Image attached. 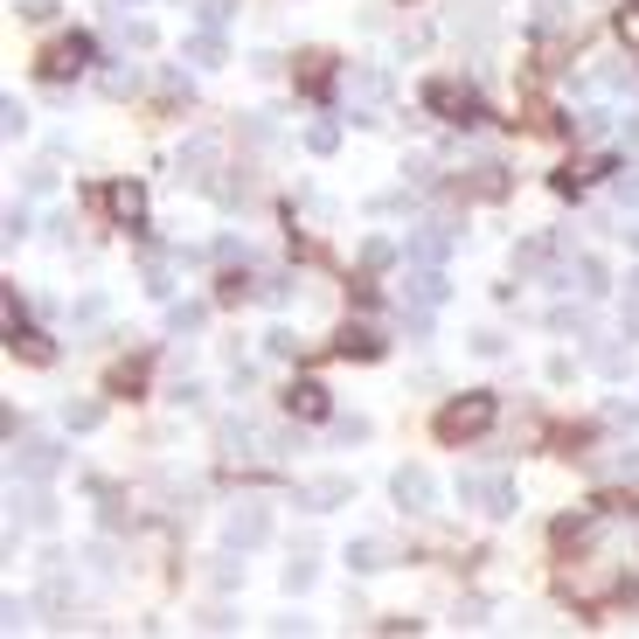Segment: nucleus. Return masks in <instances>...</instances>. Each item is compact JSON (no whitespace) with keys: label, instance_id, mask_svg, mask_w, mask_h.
I'll return each mask as SVG.
<instances>
[{"label":"nucleus","instance_id":"nucleus-1","mask_svg":"<svg viewBox=\"0 0 639 639\" xmlns=\"http://www.w3.org/2000/svg\"><path fill=\"white\" fill-rule=\"evenodd\" d=\"M486 424H494V397H480V389H473V397H453V403L438 410V438H445V445L480 438Z\"/></svg>","mask_w":639,"mask_h":639},{"label":"nucleus","instance_id":"nucleus-2","mask_svg":"<svg viewBox=\"0 0 639 639\" xmlns=\"http://www.w3.org/2000/svg\"><path fill=\"white\" fill-rule=\"evenodd\" d=\"M459 501L480 507V515H515V480L507 473H459Z\"/></svg>","mask_w":639,"mask_h":639},{"label":"nucleus","instance_id":"nucleus-3","mask_svg":"<svg viewBox=\"0 0 639 639\" xmlns=\"http://www.w3.org/2000/svg\"><path fill=\"white\" fill-rule=\"evenodd\" d=\"M91 56H98V49H91V35H63V43L43 49V77L70 84V77H84V70H91Z\"/></svg>","mask_w":639,"mask_h":639},{"label":"nucleus","instance_id":"nucleus-4","mask_svg":"<svg viewBox=\"0 0 639 639\" xmlns=\"http://www.w3.org/2000/svg\"><path fill=\"white\" fill-rule=\"evenodd\" d=\"M424 105L438 111V119H459V125H480V98L466 91L459 77H431V91H424Z\"/></svg>","mask_w":639,"mask_h":639},{"label":"nucleus","instance_id":"nucleus-5","mask_svg":"<svg viewBox=\"0 0 639 639\" xmlns=\"http://www.w3.org/2000/svg\"><path fill=\"white\" fill-rule=\"evenodd\" d=\"M618 584V577L605 570V563H577V570H563V598H577V605H598Z\"/></svg>","mask_w":639,"mask_h":639},{"label":"nucleus","instance_id":"nucleus-6","mask_svg":"<svg viewBox=\"0 0 639 639\" xmlns=\"http://www.w3.org/2000/svg\"><path fill=\"white\" fill-rule=\"evenodd\" d=\"M403 251L418 257V265H445V251H453V222H424V230L410 237Z\"/></svg>","mask_w":639,"mask_h":639},{"label":"nucleus","instance_id":"nucleus-7","mask_svg":"<svg viewBox=\"0 0 639 639\" xmlns=\"http://www.w3.org/2000/svg\"><path fill=\"white\" fill-rule=\"evenodd\" d=\"M265 535H272V515H265V507H237V515H230V550H257Z\"/></svg>","mask_w":639,"mask_h":639},{"label":"nucleus","instance_id":"nucleus-8","mask_svg":"<svg viewBox=\"0 0 639 639\" xmlns=\"http://www.w3.org/2000/svg\"><path fill=\"white\" fill-rule=\"evenodd\" d=\"M105 202H111V216H119V222H133V230L146 222V188H140V181H119V188H105Z\"/></svg>","mask_w":639,"mask_h":639},{"label":"nucleus","instance_id":"nucleus-9","mask_svg":"<svg viewBox=\"0 0 639 639\" xmlns=\"http://www.w3.org/2000/svg\"><path fill=\"white\" fill-rule=\"evenodd\" d=\"M397 501L403 507H431V501H438V480H431L424 466H403V473H397Z\"/></svg>","mask_w":639,"mask_h":639},{"label":"nucleus","instance_id":"nucleus-10","mask_svg":"<svg viewBox=\"0 0 639 639\" xmlns=\"http://www.w3.org/2000/svg\"><path fill=\"white\" fill-rule=\"evenodd\" d=\"M341 91H348L354 105H383V98H389V77H383V70H348Z\"/></svg>","mask_w":639,"mask_h":639},{"label":"nucleus","instance_id":"nucleus-11","mask_svg":"<svg viewBox=\"0 0 639 639\" xmlns=\"http://www.w3.org/2000/svg\"><path fill=\"white\" fill-rule=\"evenodd\" d=\"M216 154H222V146L209 140V133H202L195 146H188V154H181V181H209V167H216Z\"/></svg>","mask_w":639,"mask_h":639},{"label":"nucleus","instance_id":"nucleus-12","mask_svg":"<svg viewBox=\"0 0 639 639\" xmlns=\"http://www.w3.org/2000/svg\"><path fill=\"white\" fill-rule=\"evenodd\" d=\"M286 410H292V418H327V389H319V383H292Z\"/></svg>","mask_w":639,"mask_h":639},{"label":"nucleus","instance_id":"nucleus-13","mask_svg":"<svg viewBox=\"0 0 639 639\" xmlns=\"http://www.w3.org/2000/svg\"><path fill=\"white\" fill-rule=\"evenodd\" d=\"M348 563H354V570H389V542H383V535L348 542Z\"/></svg>","mask_w":639,"mask_h":639},{"label":"nucleus","instance_id":"nucleus-14","mask_svg":"<svg viewBox=\"0 0 639 639\" xmlns=\"http://www.w3.org/2000/svg\"><path fill=\"white\" fill-rule=\"evenodd\" d=\"M410 292H418V306H438V299L453 292V286H445V272H438V265H424V272H410Z\"/></svg>","mask_w":639,"mask_h":639},{"label":"nucleus","instance_id":"nucleus-15","mask_svg":"<svg viewBox=\"0 0 639 639\" xmlns=\"http://www.w3.org/2000/svg\"><path fill=\"white\" fill-rule=\"evenodd\" d=\"M188 63H202V70H216V63H222V35H216V28H202V35H188Z\"/></svg>","mask_w":639,"mask_h":639},{"label":"nucleus","instance_id":"nucleus-16","mask_svg":"<svg viewBox=\"0 0 639 639\" xmlns=\"http://www.w3.org/2000/svg\"><path fill=\"white\" fill-rule=\"evenodd\" d=\"M22 466H28V473H35V480H49V473H56V466H63V453H56V445H43V438H35V445H28V453H22Z\"/></svg>","mask_w":639,"mask_h":639},{"label":"nucleus","instance_id":"nucleus-17","mask_svg":"<svg viewBox=\"0 0 639 639\" xmlns=\"http://www.w3.org/2000/svg\"><path fill=\"white\" fill-rule=\"evenodd\" d=\"M334 348H341L348 362H354V354H375V348H383V341H375L369 327H341V341H334Z\"/></svg>","mask_w":639,"mask_h":639},{"label":"nucleus","instance_id":"nucleus-18","mask_svg":"<svg viewBox=\"0 0 639 639\" xmlns=\"http://www.w3.org/2000/svg\"><path fill=\"white\" fill-rule=\"evenodd\" d=\"M8 348L22 354V362H49V354H56V348L43 341V334H8Z\"/></svg>","mask_w":639,"mask_h":639},{"label":"nucleus","instance_id":"nucleus-19","mask_svg":"<svg viewBox=\"0 0 639 639\" xmlns=\"http://www.w3.org/2000/svg\"><path fill=\"white\" fill-rule=\"evenodd\" d=\"M348 494H354L348 480H319V486H306V501H313V507H341Z\"/></svg>","mask_w":639,"mask_h":639},{"label":"nucleus","instance_id":"nucleus-20","mask_svg":"<svg viewBox=\"0 0 639 639\" xmlns=\"http://www.w3.org/2000/svg\"><path fill=\"white\" fill-rule=\"evenodd\" d=\"M570 278H577L584 292H605V265H598V257H577V265H570Z\"/></svg>","mask_w":639,"mask_h":639},{"label":"nucleus","instance_id":"nucleus-21","mask_svg":"<svg viewBox=\"0 0 639 639\" xmlns=\"http://www.w3.org/2000/svg\"><path fill=\"white\" fill-rule=\"evenodd\" d=\"M299 84H306V91L327 84V56H299Z\"/></svg>","mask_w":639,"mask_h":639},{"label":"nucleus","instance_id":"nucleus-22","mask_svg":"<svg viewBox=\"0 0 639 639\" xmlns=\"http://www.w3.org/2000/svg\"><path fill=\"white\" fill-rule=\"evenodd\" d=\"M306 584H313V563L292 556V563H286V591H306Z\"/></svg>","mask_w":639,"mask_h":639},{"label":"nucleus","instance_id":"nucleus-23","mask_svg":"<svg viewBox=\"0 0 639 639\" xmlns=\"http://www.w3.org/2000/svg\"><path fill=\"white\" fill-rule=\"evenodd\" d=\"M167 327H174V334H195V327H202V306H174V313H167Z\"/></svg>","mask_w":639,"mask_h":639},{"label":"nucleus","instance_id":"nucleus-24","mask_svg":"<svg viewBox=\"0 0 639 639\" xmlns=\"http://www.w3.org/2000/svg\"><path fill=\"white\" fill-rule=\"evenodd\" d=\"M0 119H8V140H22V125H28V111H22V98H8V105H0Z\"/></svg>","mask_w":639,"mask_h":639},{"label":"nucleus","instance_id":"nucleus-25","mask_svg":"<svg viewBox=\"0 0 639 639\" xmlns=\"http://www.w3.org/2000/svg\"><path fill=\"white\" fill-rule=\"evenodd\" d=\"M306 146H313V154H334V146H341V133H334V125H313Z\"/></svg>","mask_w":639,"mask_h":639},{"label":"nucleus","instance_id":"nucleus-26","mask_svg":"<svg viewBox=\"0 0 639 639\" xmlns=\"http://www.w3.org/2000/svg\"><path fill=\"white\" fill-rule=\"evenodd\" d=\"M63 418H70V431H91V424H98V403H70Z\"/></svg>","mask_w":639,"mask_h":639},{"label":"nucleus","instance_id":"nucleus-27","mask_svg":"<svg viewBox=\"0 0 639 639\" xmlns=\"http://www.w3.org/2000/svg\"><path fill=\"white\" fill-rule=\"evenodd\" d=\"M0 327H8V334H22V306H14V292H0Z\"/></svg>","mask_w":639,"mask_h":639},{"label":"nucleus","instance_id":"nucleus-28","mask_svg":"<svg viewBox=\"0 0 639 639\" xmlns=\"http://www.w3.org/2000/svg\"><path fill=\"white\" fill-rule=\"evenodd\" d=\"M133 84H140V70H111V77H105V91H111V98H125Z\"/></svg>","mask_w":639,"mask_h":639},{"label":"nucleus","instance_id":"nucleus-29","mask_svg":"<svg viewBox=\"0 0 639 639\" xmlns=\"http://www.w3.org/2000/svg\"><path fill=\"white\" fill-rule=\"evenodd\" d=\"M618 35H626V43L639 49V8H626V14H618Z\"/></svg>","mask_w":639,"mask_h":639},{"label":"nucleus","instance_id":"nucleus-30","mask_svg":"<svg viewBox=\"0 0 639 639\" xmlns=\"http://www.w3.org/2000/svg\"><path fill=\"white\" fill-rule=\"evenodd\" d=\"M22 14H28V22H49V14H56V0H22Z\"/></svg>","mask_w":639,"mask_h":639},{"label":"nucleus","instance_id":"nucleus-31","mask_svg":"<svg viewBox=\"0 0 639 639\" xmlns=\"http://www.w3.org/2000/svg\"><path fill=\"white\" fill-rule=\"evenodd\" d=\"M618 473H626V480H639V453H626V459H618Z\"/></svg>","mask_w":639,"mask_h":639},{"label":"nucleus","instance_id":"nucleus-32","mask_svg":"<svg viewBox=\"0 0 639 639\" xmlns=\"http://www.w3.org/2000/svg\"><path fill=\"white\" fill-rule=\"evenodd\" d=\"M119 8H140V0H119Z\"/></svg>","mask_w":639,"mask_h":639}]
</instances>
